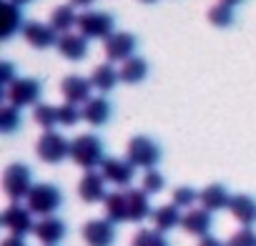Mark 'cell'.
I'll list each match as a JSON object with an SVG mask.
<instances>
[{"label": "cell", "instance_id": "cell-1", "mask_svg": "<svg viewBox=\"0 0 256 246\" xmlns=\"http://www.w3.org/2000/svg\"><path fill=\"white\" fill-rule=\"evenodd\" d=\"M106 146L96 134H78L70 138V161L86 171H98L106 161Z\"/></svg>", "mask_w": 256, "mask_h": 246}, {"label": "cell", "instance_id": "cell-2", "mask_svg": "<svg viewBox=\"0 0 256 246\" xmlns=\"http://www.w3.org/2000/svg\"><path fill=\"white\" fill-rule=\"evenodd\" d=\"M26 206L36 216H56V211L63 206V191L53 184H36L33 191L26 198Z\"/></svg>", "mask_w": 256, "mask_h": 246}, {"label": "cell", "instance_id": "cell-3", "mask_svg": "<svg viewBox=\"0 0 256 246\" xmlns=\"http://www.w3.org/2000/svg\"><path fill=\"white\" fill-rule=\"evenodd\" d=\"M33 174L26 164H10L3 171V191L10 201H26L33 191Z\"/></svg>", "mask_w": 256, "mask_h": 246}, {"label": "cell", "instance_id": "cell-4", "mask_svg": "<svg viewBox=\"0 0 256 246\" xmlns=\"http://www.w3.org/2000/svg\"><path fill=\"white\" fill-rule=\"evenodd\" d=\"M126 158L131 161L136 168H144V171H151L158 166L161 161V148L154 138L148 136H134L128 141V148H126Z\"/></svg>", "mask_w": 256, "mask_h": 246}, {"label": "cell", "instance_id": "cell-5", "mask_svg": "<svg viewBox=\"0 0 256 246\" xmlns=\"http://www.w3.org/2000/svg\"><path fill=\"white\" fill-rule=\"evenodd\" d=\"M36 154L50 166L60 164L63 158H70V138H66L60 131H43L36 144Z\"/></svg>", "mask_w": 256, "mask_h": 246}, {"label": "cell", "instance_id": "cell-6", "mask_svg": "<svg viewBox=\"0 0 256 246\" xmlns=\"http://www.w3.org/2000/svg\"><path fill=\"white\" fill-rule=\"evenodd\" d=\"M33 211L28 208V206H23L20 201H13L6 211H3V216H0V224H3V228L10 234V236H28V234H33L36 231V221H33Z\"/></svg>", "mask_w": 256, "mask_h": 246}, {"label": "cell", "instance_id": "cell-7", "mask_svg": "<svg viewBox=\"0 0 256 246\" xmlns=\"http://www.w3.org/2000/svg\"><path fill=\"white\" fill-rule=\"evenodd\" d=\"M80 36L86 38H98V40H108L116 30V23H113V16L110 13H103V10H86L78 16V26Z\"/></svg>", "mask_w": 256, "mask_h": 246}, {"label": "cell", "instance_id": "cell-8", "mask_svg": "<svg viewBox=\"0 0 256 246\" xmlns=\"http://www.w3.org/2000/svg\"><path fill=\"white\" fill-rule=\"evenodd\" d=\"M40 93H43V86H40V80H36V78H18V80L10 83L8 90H6L10 106H16V108H28V106L36 108L38 100H40Z\"/></svg>", "mask_w": 256, "mask_h": 246}, {"label": "cell", "instance_id": "cell-9", "mask_svg": "<svg viewBox=\"0 0 256 246\" xmlns=\"http://www.w3.org/2000/svg\"><path fill=\"white\" fill-rule=\"evenodd\" d=\"M93 83H90V78H83V76H78V73H70V76H66L63 80H60V96L66 98V103H73V106H86L93 96Z\"/></svg>", "mask_w": 256, "mask_h": 246}, {"label": "cell", "instance_id": "cell-10", "mask_svg": "<svg viewBox=\"0 0 256 246\" xmlns=\"http://www.w3.org/2000/svg\"><path fill=\"white\" fill-rule=\"evenodd\" d=\"M136 46H138V40H136L134 33L120 30V33H113V36L103 43V50H106V58H108L110 63H123V60H128V58H134Z\"/></svg>", "mask_w": 256, "mask_h": 246}, {"label": "cell", "instance_id": "cell-11", "mask_svg": "<svg viewBox=\"0 0 256 246\" xmlns=\"http://www.w3.org/2000/svg\"><path fill=\"white\" fill-rule=\"evenodd\" d=\"M100 174L106 176L108 184H113L118 188H128L136 178V166L128 158H106L100 166Z\"/></svg>", "mask_w": 256, "mask_h": 246}, {"label": "cell", "instance_id": "cell-12", "mask_svg": "<svg viewBox=\"0 0 256 246\" xmlns=\"http://www.w3.org/2000/svg\"><path fill=\"white\" fill-rule=\"evenodd\" d=\"M80 234L88 246H113L116 244V224L110 218H90L86 221Z\"/></svg>", "mask_w": 256, "mask_h": 246}, {"label": "cell", "instance_id": "cell-13", "mask_svg": "<svg viewBox=\"0 0 256 246\" xmlns=\"http://www.w3.org/2000/svg\"><path fill=\"white\" fill-rule=\"evenodd\" d=\"M106 176L100 171H86L83 178L78 181V196L80 201L86 204H100L108 198V191H106Z\"/></svg>", "mask_w": 256, "mask_h": 246}, {"label": "cell", "instance_id": "cell-14", "mask_svg": "<svg viewBox=\"0 0 256 246\" xmlns=\"http://www.w3.org/2000/svg\"><path fill=\"white\" fill-rule=\"evenodd\" d=\"M66 234H68V226L58 216H43L40 221H36V231H33V236L43 246H58L66 238Z\"/></svg>", "mask_w": 256, "mask_h": 246}, {"label": "cell", "instance_id": "cell-15", "mask_svg": "<svg viewBox=\"0 0 256 246\" xmlns=\"http://www.w3.org/2000/svg\"><path fill=\"white\" fill-rule=\"evenodd\" d=\"M181 226H184L186 234L204 238V236H208V231H211V226H214V216H211V211L204 208V206H198V208H188V211L184 214Z\"/></svg>", "mask_w": 256, "mask_h": 246}, {"label": "cell", "instance_id": "cell-16", "mask_svg": "<svg viewBox=\"0 0 256 246\" xmlns=\"http://www.w3.org/2000/svg\"><path fill=\"white\" fill-rule=\"evenodd\" d=\"M23 38L33 46V48H40V50H46V48H50V46H58V33H56V28L48 23H26V28H23Z\"/></svg>", "mask_w": 256, "mask_h": 246}, {"label": "cell", "instance_id": "cell-17", "mask_svg": "<svg viewBox=\"0 0 256 246\" xmlns=\"http://www.w3.org/2000/svg\"><path fill=\"white\" fill-rule=\"evenodd\" d=\"M126 198H128V221H146V218H151V214H154L151 194H146L144 188H128Z\"/></svg>", "mask_w": 256, "mask_h": 246}, {"label": "cell", "instance_id": "cell-18", "mask_svg": "<svg viewBox=\"0 0 256 246\" xmlns=\"http://www.w3.org/2000/svg\"><path fill=\"white\" fill-rule=\"evenodd\" d=\"M58 53L63 56V58H68V60H83L86 56H88V38L86 36H80V33H66V36H60L58 38Z\"/></svg>", "mask_w": 256, "mask_h": 246}, {"label": "cell", "instance_id": "cell-19", "mask_svg": "<svg viewBox=\"0 0 256 246\" xmlns=\"http://www.w3.org/2000/svg\"><path fill=\"white\" fill-rule=\"evenodd\" d=\"M198 201H201L204 208H208V211L214 214V211L228 208L231 194H228V188L221 186V184H208V186H204V188L198 191Z\"/></svg>", "mask_w": 256, "mask_h": 246}, {"label": "cell", "instance_id": "cell-20", "mask_svg": "<svg viewBox=\"0 0 256 246\" xmlns=\"http://www.w3.org/2000/svg\"><path fill=\"white\" fill-rule=\"evenodd\" d=\"M228 211L241 226H254L256 224V198L254 196H246V194L231 196Z\"/></svg>", "mask_w": 256, "mask_h": 246}, {"label": "cell", "instance_id": "cell-21", "mask_svg": "<svg viewBox=\"0 0 256 246\" xmlns=\"http://www.w3.org/2000/svg\"><path fill=\"white\" fill-rule=\"evenodd\" d=\"M110 103L103 98V96H96V98H90L86 106H83V120L86 123H90V126H106V123L110 120Z\"/></svg>", "mask_w": 256, "mask_h": 246}, {"label": "cell", "instance_id": "cell-22", "mask_svg": "<svg viewBox=\"0 0 256 246\" xmlns=\"http://www.w3.org/2000/svg\"><path fill=\"white\" fill-rule=\"evenodd\" d=\"M151 221H154V228H158V231L166 234V231L176 228V226L184 221V216H181V208H178L176 204H164V206L154 208Z\"/></svg>", "mask_w": 256, "mask_h": 246}, {"label": "cell", "instance_id": "cell-23", "mask_svg": "<svg viewBox=\"0 0 256 246\" xmlns=\"http://www.w3.org/2000/svg\"><path fill=\"white\" fill-rule=\"evenodd\" d=\"M118 76H120V80H123V83L136 86V83H141V80L148 76V63H146L144 58L134 56V58H128V60H123V63H120Z\"/></svg>", "mask_w": 256, "mask_h": 246}, {"label": "cell", "instance_id": "cell-24", "mask_svg": "<svg viewBox=\"0 0 256 246\" xmlns=\"http://www.w3.org/2000/svg\"><path fill=\"white\" fill-rule=\"evenodd\" d=\"M118 80H120V76H118V68H113V63H100V66H96L93 73H90V83H93V88L100 90V93L113 90Z\"/></svg>", "mask_w": 256, "mask_h": 246}, {"label": "cell", "instance_id": "cell-25", "mask_svg": "<svg viewBox=\"0 0 256 246\" xmlns=\"http://www.w3.org/2000/svg\"><path fill=\"white\" fill-rule=\"evenodd\" d=\"M20 28H26L23 26V10H20V6H16L13 0H6V3H3V30H0V36L8 40Z\"/></svg>", "mask_w": 256, "mask_h": 246}, {"label": "cell", "instance_id": "cell-26", "mask_svg": "<svg viewBox=\"0 0 256 246\" xmlns=\"http://www.w3.org/2000/svg\"><path fill=\"white\" fill-rule=\"evenodd\" d=\"M103 208H106V218H110L113 224L128 221V198H126V194L110 191L108 198L103 201Z\"/></svg>", "mask_w": 256, "mask_h": 246}, {"label": "cell", "instance_id": "cell-27", "mask_svg": "<svg viewBox=\"0 0 256 246\" xmlns=\"http://www.w3.org/2000/svg\"><path fill=\"white\" fill-rule=\"evenodd\" d=\"M50 26L56 28V33L66 36L78 26V16H76V6H58L50 13Z\"/></svg>", "mask_w": 256, "mask_h": 246}, {"label": "cell", "instance_id": "cell-28", "mask_svg": "<svg viewBox=\"0 0 256 246\" xmlns=\"http://www.w3.org/2000/svg\"><path fill=\"white\" fill-rule=\"evenodd\" d=\"M33 120L38 123L43 131H56V126H60V123H58V106L38 103L33 108Z\"/></svg>", "mask_w": 256, "mask_h": 246}, {"label": "cell", "instance_id": "cell-29", "mask_svg": "<svg viewBox=\"0 0 256 246\" xmlns=\"http://www.w3.org/2000/svg\"><path fill=\"white\" fill-rule=\"evenodd\" d=\"M131 246H171V244L164 236V231H158V228H141V231L134 234Z\"/></svg>", "mask_w": 256, "mask_h": 246}, {"label": "cell", "instance_id": "cell-30", "mask_svg": "<svg viewBox=\"0 0 256 246\" xmlns=\"http://www.w3.org/2000/svg\"><path fill=\"white\" fill-rule=\"evenodd\" d=\"M20 123H23V113H20V108H16V106H3L0 108V131L3 134H13V131H18L20 128Z\"/></svg>", "mask_w": 256, "mask_h": 246}, {"label": "cell", "instance_id": "cell-31", "mask_svg": "<svg viewBox=\"0 0 256 246\" xmlns=\"http://www.w3.org/2000/svg\"><path fill=\"white\" fill-rule=\"evenodd\" d=\"M208 23L216 28H228L234 23V8L226 3H216L208 8Z\"/></svg>", "mask_w": 256, "mask_h": 246}, {"label": "cell", "instance_id": "cell-32", "mask_svg": "<svg viewBox=\"0 0 256 246\" xmlns=\"http://www.w3.org/2000/svg\"><path fill=\"white\" fill-rule=\"evenodd\" d=\"M80 118H83V108L80 106H73V103L58 106V123H60V126L70 128V126H76Z\"/></svg>", "mask_w": 256, "mask_h": 246}, {"label": "cell", "instance_id": "cell-33", "mask_svg": "<svg viewBox=\"0 0 256 246\" xmlns=\"http://www.w3.org/2000/svg\"><path fill=\"white\" fill-rule=\"evenodd\" d=\"M141 188H144L146 194H161V191L166 188V178H164V174H161L158 168L146 171L144 178H141Z\"/></svg>", "mask_w": 256, "mask_h": 246}, {"label": "cell", "instance_id": "cell-34", "mask_svg": "<svg viewBox=\"0 0 256 246\" xmlns=\"http://www.w3.org/2000/svg\"><path fill=\"white\" fill-rule=\"evenodd\" d=\"M196 201H198V191H196V188H191V186H178V188H174L171 204H176L178 208H194Z\"/></svg>", "mask_w": 256, "mask_h": 246}, {"label": "cell", "instance_id": "cell-35", "mask_svg": "<svg viewBox=\"0 0 256 246\" xmlns=\"http://www.w3.org/2000/svg\"><path fill=\"white\" fill-rule=\"evenodd\" d=\"M226 246H256V231L251 226H241L228 241Z\"/></svg>", "mask_w": 256, "mask_h": 246}, {"label": "cell", "instance_id": "cell-36", "mask_svg": "<svg viewBox=\"0 0 256 246\" xmlns=\"http://www.w3.org/2000/svg\"><path fill=\"white\" fill-rule=\"evenodd\" d=\"M18 78H16V68H13V63H0V86H10V83H16Z\"/></svg>", "mask_w": 256, "mask_h": 246}, {"label": "cell", "instance_id": "cell-37", "mask_svg": "<svg viewBox=\"0 0 256 246\" xmlns=\"http://www.w3.org/2000/svg\"><path fill=\"white\" fill-rule=\"evenodd\" d=\"M196 246H226V244H224V241H218L216 236H211V234H208V236L198 238V244H196Z\"/></svg>", "mask_w": 256, "mask_h": 246}, {"label": "cell", "instance_id": "cell-38", "mask_svg": "<svg viewBox=\"0 0 256 246\" xmlns=\"http://www.w3.org/2000/svg\"><path fill=\"white\" fill-rule=\"evenodd\" d=\"M0 246H28V244H26L23 236H8V238H3V244H0Z\"/></svg>", "mask_w": 256, "mask_h": 246}, {"label": "cell", "instance_id": "cell-39", "mask_svg": "<svg viewBox=\"0 0 256 246\" xmlns=\"http://www.w3.org/2000/svg\"><path fill=\"white\" fill-rule=\"evenodd\" d=\"M93 3H96V0H70V6H76V8H88Z\"/></svg>", "mask_w": 256, "mask_h": 246}, {"label": "cell", "instance_id": "cell-40", "mask_svg": "<svg viewBox=\"0 0 256 246\" xmlns=\"http://www.w3.org/2000/svg\"><path fill=\"white\" fill-rule=\"evenodd\" d=\"M218 3H226V6H231V8H234V6H238V3H244V0H218Z\"/></svg>", "mask_w": 256, "mask_h": 246}, {"label": "cell", "instance_id": "cell-41", "mask_svg": "<svg viewBox=\"0 0 256 246\" xmlns=\"http://www.w3.org/2000/svg\"><path fill=\"white\" fill-rule=\"evenodd\" d=\"M13 3H16V6H28L30 0H13Z\"/></svg>", "mask_w": 256, "mask_h": 246}, {"label": "cell", "instance_id": "cell-42", "mask_svg": "<svg viewBox=\"0 0 256 246\" xmlns=\"http://www.w3.org/2000/svg\"><path fill=\"white\" fill-rule=\"evenodd\" d=\"M141 3H156V0H141Z\"/></svg>", "mask_w": 256, "mask_h": 246}]
</instances>
